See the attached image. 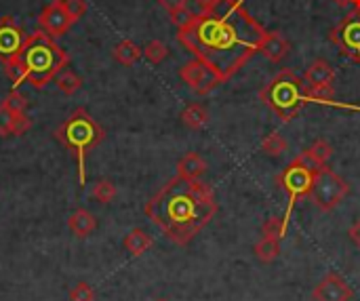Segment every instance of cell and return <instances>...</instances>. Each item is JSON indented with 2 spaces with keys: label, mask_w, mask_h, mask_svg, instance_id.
Instances as JSON below:
<instances>
[{
  "label": "cell",
  "mask_w": 360,
  "mask_h": 301,
  "mask_svg": "<svg viewBox=\"0 0 360 301\" xmlns=\"http://www.w3.org/2000/svg\"><path fill=\"white\" fill-rule=\"evenodd\" d=\"M266 30L251 17L240 0H211L194 21L179 30V42L217 72L221 82L230 80L255 53H259Z\"/></svg>",
  "instance_id": "cell-1"
},
{
  "label": "cell",
  "mask_w": 360,
  "mask_h": 301,
  "mask_svg": "<svg viewBox=\"0 0 360 301\" xmlns=\"http://www.w3.org/2000/svg\"><path fill=\"white\" fill-rule=\"evenodd\" d=\"M91 194H93V198L99 200L101 205H110V203L116 198L118 192H116V186H114L110 179H99V181L93 186Z\"/></svg>",
  "instance_id": "cell-24"
},
{
  "label": "cell",
  "mask_w": 360,
  "mask_h": 301,
  "mask_svg": "<svg viewBox=\"0 0 360 301\" xmlns=\"http://www.w3.org/2000/svg\"><path fill=\"white\" fill-rule=\"evenodd\" d=\"M70 301H95V291L89 283H78L70 291Z\"/></svg>",
  "instance_id": "cell-31"
},
{
  "label": "cell",
  "mask_w": 360,
  "mask_h": 301,
  "mask_svg": "<svg viewBox=\"0 0 360 301\" xmlns=\"http://www.w3.org/2000/svg\"><path fill=\"white\" fill-rule=\"evenodd\" d=\"M205 171H207V160L196 152H188L177 162V177H181V179L196 181V179H200L205 175Z\"/></svg>",
  "instance_id": "cell-17"
},
{
  "label": "cell",
  "mask_w": 360,
  "mask_h": 301,
  "mask_svg": "<svg viewBox=\"0 0 360 301\" xmlns=\"http://www.w3.org/2000/svg\"><path fill=\"white\" fill-rule=\"evenodd\" d=\"M348 236H350V241L354 243V247H359L360 249V217L348 228Z\"/></svg>",
  "instance_id": "cell-34"
},
{
  "label": "cell",
  "mask_w": 360,
  "mask_h": 301,
  "mask_svg": "<svg viewBox=\"0 0 360 301\" xmlns=\"http://www.w3.org/2000/svg\"><path fill=\"white\" fill-rule=\"evenodd\" d=\"M2 105H6L13 114H17V116H23L25 114V110H27V99L17 91V89H13L6 97H4V101H2Z\"/></svg>",
  "instance_id": "cell-28"
},
{
  "label": "cell",
  "mask_w": 360,
  "mask_h": 301,
  "mask_svg": "<svg viewBox=\"0 0 360 301\" xmlns=\"http://www.w3.org/2000/svg\"><path fill=\"white\" fill-rule=\"evenodd\" d=\"M287 226H289V215H285V217H270L262 226V232H264V236H272V238L283 241L285 234H287Z\"/></svg>",
  "instance_id": "cell-25"
},
{
  "label": "cell",
  "mask_w": 360,
  "mask_h": 301,
  "mask_svg": "<svg viewBox=\"0 0 360 301\" xmlns=\"http://www.w3.org/2000/svg\"><path fill=\"white\" fill-rule=\"evenodd\" d=\"M112 55H114V59H116L118 63H122V65H133V63L139 61V57L143 55V51H141L133 40H122V42H118V44L114 46Z\"/></svg>",
  "instance_id": "cell-21"
},
{
  "label": "cell",
  "mask_w": 360,
  "mask_h": 301,
  "mask_svg": "<svg viewBox=\"0 0 360 301\" xmlns=\"http://www.w3.org/2000/svg\"><path fill=\"white\" fill-rule=\"evenodd\" d=\"M122 247L133 255V257H139V255H143V253H148L152 247H154V238L146 232V230H141V228H135V230H131L127 236H124V241H122Z\"/></svg>",
  "instance_id": "cell-19"
},
{
  "label": "cell",
  "mask_w": 360,
  "mask_h": 301,
  "mask_svg": "<svg viewBox=\"0 0 360 301\" xmlns=\"http://www.w3.org/2000/svg\"><path fill=\"white\" fill-rule=\"evenodd\" d=\"M217 213L213 188L200 179L173 177L146 205L150 222L175 245L186 247Z\"/></svg>",
  "instance_id": "cell-2"
},
{
  "label": "cell",
  "mask_w": 360,
  "mask_h": 301,
  "mask_svg": "<svg viewBox=\"0 0 360 301\" xmlns=\"http://www.w3.org/2000/svg\"><path fill=\"white\" fill-rule=\"evenodd\" d=\"M335 80V70L331 68L329 61L325 59H316L308 65L306 74H304V82L306 89H314V87H325V84H333Z\"/></svg>",
  "instance_id": "cell-14"
},
{
  "label": "cell",
  "mask_w": 360,
  "mask_h": 301,
  "mask_svg": "<svg viewBox=\"0 0 360 301\" xmlns=\"http://www.w3.org/2000/svg\"><path fill=\"white\" fill-rule=\"evenodd\" d=\"M350 4L354 6V11H360V0H350Z\"/></svg>",
  "instance_id": "cell-35"
},
{
  "label": "cell",
  "mask_w": 360,
  "mask_h": 301,
  "mask_svg": "<svg viewBox=\"0 0 360 301\" xmlns=\"http://www.w3.org/2000/svg\"><path fill=\"white\" fill-rule=\"evenodd\" d=\"M32 127L27 114L17 116L13 114L6 105L0 103V137H11V135H23Z\"/></svg>",
  "instance_id": "cell-15"
},
{
  "label": "cell",
  "mask_w": 360,
  "mask_h": 301,
  "mask_svg": "<svg viewBox=\"0 0 360 301\" xmlns=\"http://www.w3.org/2000/svg\"><path fill=\"white\" fill-rule=\"evenodd\" d=\"M196 2H198V6H200V8H205L211 0H196Z\"/></svg>",
  "instance_id": "cell-36"
},
{
  "label": "cell",
  "mask_w": 360,
  "mask_h": 301,
  "mask_svg": "<svg viewBox=\"0 0 360 301\" xmlns=\"http://www.w3.org/2000/svg\"><path fill=\"white\" fill-rule=\"evenodd\" d=\"M335 97L333 84H325V87H314L308 89V101H316V103H331Z\"/></svg>",
  "instance_id": "cell-30"
},
{
  "label": "cell",
  "mask_w": 360,
  "mask_h": 301,
  "mask_svg": "<svg viewBox=\"0 0 360 301\" xmlns=\"http://www.w3.org/2000/svg\"><path fill=\"white\" fill-rule=\"evenodd\" d=\"M314 175H316V169H312L310 165H306L300 156L276 177V184L289 194L291 198V207L304 198V196H310V190H312V184H314Z\"/></svg>",
  "instance_id": "cell-7"
},
{
  "label": "cell",
  "mask_w": 360,
  "mask_h": 301,
  "mask_svg": "<svg viewBox=\"0 0 360 301\" xmlns=\"http://www.w3.org/2000/svg\"><path fill=\"white\" fill-rule=\"evenodd\" d=\"M11 59L21 68L25 82H30L36 91H42L70 63V55L42 30L30 34L21 51Z\"/></svg>",
  "instance_id": "cell-3"
},
{
  "label": "cell",
  "mask_w": 360,
  "mask_h": 301,
  "mask_svg": "<svg viewBox=\"0 0 360 301\" xmlns=\"http://www.w3.org/2000/svg\"><path fill=\"white\" fill-rule=\"evenodd\" d=\"M333 156V146L331 143H327L325 139H319V141H314L308 150H304L302 154H300V158L306 162V165H310L312 169H323V167H327V162H329V158Z\"/></svg>",
  "instance_id": "cell-16"
},
{
  "label": "cell",
  "mask_w": 360,
  "mask_h": 301,
  "mask_svg": "<svg viewBox=\"0 0 360 301\" xmlns=\"http://www.w3.org/2000/svg\"><path fill=\"white\" fill-rule=\"evenodd\" d=\"M25 32L19 23H15V19L11 15L0 19V59L6 61L11 57H15L23 42H25Z\"/></svg>",
  "instance_id": "cell-12"
},
{
  "label": "cell",
  "mask_w": 360,
  "mask_h": 301,
  "mask_svg": "<svg viewBox=\"0 0 360 301\" xmlns=\"http://www.w3.org/2000/svg\"><path fill=\"white\" fill-rule=\"evenodd\" d=\"M68 228L72 230V234H74L76 238H86V236H91V234L95 232L97 219H95V215H93L91 211H86V209H76V211L70 215V219H68Z\"/></svg>",
  "instance_id": "cell-18"
},
{
  "label": "cell",
  "mask_w": 360,
  "mask_h": 301,
  "mask_svg": "<svg viewBox=\"0 0 360 301\" xmlns=\"http://www.w3.org/2000/svg\"><path fill=\"white\" fill-rule=\"evenodd\" d=\"M181 80L198 95H207L211 93L215 87L221 84V78L217 76V72L213 68H209L205 61L200 59H192L188 61L181 70H179Z\"/></svg>",
  "instance_id": "cell-9"
},
{
  "label": "cell",
  "mask_w": 360,
  "mask_h": 301,
  "mask_svg": "<svg viewBox=\"0 0 360 301\" xmlns=\"http://www.w3.org/2000/svg\"><path fill=\"white\" fill-rule=\"evenodd\" d=\"M348 192H350L348 181L327 165V167L319 169L316 175H314V184H312V190H310V200L323 213H329L348 196Z\"/></svg>",
  "instance_id": "cell-6"
},
{
  "label": "cell",
  "mask_w": 360,
  "mask_h": 301,
  "mask_svg": "<svg viewBox=\"0 0 360 301\" xmlns=\"http://www.w3.org/2000/svg\"><path fill=\"white\" fill-rule=\"evenodd\" d=\"M352 287L338 272H329L327 276H323V281L312 291L314 301H352Z\"/></svg>",
  "instance_id": "cell-11"
},
{
  "label": "cell",
  "mask_w": 360,
  "mask_h": 301,
  "mask_svg": "<svg viewBox=\"0 0 360 301\" xmlns=\"http://www.w3.org/2000/svg\"><path fill=\"white\" fill-rule=\"evenodd\" d=\"M255 257L262 264H272L278 255H281V241L272 238V236H264L257 245H255Z\"/></svg>",
  "instance_id": "cell-22"
},
{
  "label": "cell",
  "mask_w": 360,
  "mask_h": 301,
  "mask_svg": "<svg viewBox=\"0 0 360 301\" xmlns=\"http://www.w3.org/2000/svg\"><path fill=\"white\" fill-rule=\"evenodd\" d=\"M55 84L63 95H74L82 87V78L78 74H74L72 70H61L55 78Z\"/></svg>",
  "instance_id": "cell-23"
},
{
  "label": "cell",
  "mask_w": 360,
  "mask_h": 301,
  "mask_svg": "<svg viewBox=\"0 0 360 301\" xmlns=\"http://www.w3.org/2000/svg\"><path fill=\"white\" fill-rule=\"evenodd\" d=\"M209 120H211V116H209V112L205 110V105H200V103H190V105L181 112V122H184L188 129H192V131L205 129V127L209 124Z\"/></svg>",
  "instance_id": "cell-20"
},
{
  "label": "cell",
  "mask_w": 360,
  "mask_h": 301,
  "mask_svg": "<svg viewBox=\"0 0 360 301\" xmlns=\"http://www.w3.org/2000/svg\"><path fill=\"white\" fill-rule=\"evenodd\" d=\"M259 99L283 122H289L302 112L304 103L308 101V89L304 78H300L291 70H283L259 91Z\"/></svg>",
  "instance_id": "cell-5"
},
{
  "label": "cell",
  "mask_w": 360,
  "mask_h": 301,
  "mask_svg": "<svg viewBox=\"0 0 360 301\" xmlns=\"http://www.w3.org/2000/svg\"><path fill=\"white\" fill-rule=\"evenodd\" d=\"M329 38L331 42L338 44L344 57H348L354 63H360V11H352L350 15H346L331 30Z\"/></svg>",
  "instance_id": "cell-8"
},
{
  "label": "cell",
  "mask_w": 360,
  "mask_h": 301,
  "mask_svg": "<svg viewBox=\"0 0 360 301\" xmlns=\"http://www.w3.org/2000/svg\"><path fill=\"white\" fill-rule=\"evenodd\" d=\"M57 141L72 152L78 165V181L80 186L86 184V158L89 154L103 141L105 133L99 122L84 110L76 108L55 131Z\"/></svg>",
  "instance_id": "cell-4"
},
{
  "label": "cell",
  "mask_w": 360,
  "mask_h": 301,
  "mask_svg": "<svg viewBox=\"0 0 360 301\" xmlns=\"http://www.w3.org/2000/svg\"><path fill=\"white\" fill-rule=\"evenodd\" d=\"M65 11L72 15L74 21H78L84 13H86V0H61Z\"/></svg>",
  "instance_id": "cell-32"
},
{
  "label": "cell",
  "mask_w": 360,
  "mask_h": 301,
  "mask_svg": "<svg viewBox=\"0 0 360 301\" xmlns=\"http://www.w3.org/2000/svg\"><path fill=\"white\" fill-rule=\"evenodd\" d=\"M262 150H264L268 156H281L283 152H287V139H285L281 133H270V135L264 137Z\"/></svg>",
  "instance_id": "cell-27"
},
{
  "label": "cell",
  "mask_w": 360,
  "mask_h": 301,
  "mask_svg": "<svg viewBox=\"0 0 360 301\" xmlns=\"http://www.w3.org/2000/svg\"><path fill=\"white\" fill-rule=\"evenodd\" d=\"M335 2H338L340 6H346V4H350V0H335Z\"/></svg>",
  "instance_id": "cell-37"
},
{
  "label": "cell",
  "mask_w": 360,
  "mask_h": 301,
  "mask_svg": "<svg viewBox=\"0 0 360 301\" xmlns=\"http://www.w3.org/2000/svg\"><path fill=\"white\" fill-rule=\"evenodd\" d=\"M156 2H158L160 6H165V8L171 13V11H175V8L188 6V2H190V0H156Z\"/></svg>",
  "instance_id": "cell-33"
},
{
  "label": "cell",
  "mask_w": 360,
  "mask_h": 301,
  "mask_svg": "<svg viewBox=\"0 0 360 301\" xmlns=\"http://www.w3.org/2000/svg\"><path fill=\"white\" fill-rule=\"evenodd\" d=\"M167 55H169V46L162 40H150L143 49V57L154 65L162 63L167 59Z\"/></svg>",
  "instance_id": "cell-26"
},
{
  "label": "cell",
  "mask_w": 360,
  "mask_h": 301,
  "mask_svg": "<svg viewBox=\"0 0 360 301\" xmlns=\"http://www.w3.org/2000/svg\"><path fill=\"white\" fill-rule=\"evenodd\" d=\"M156 301H169V300H156Z\"/></svg>",
  "instance_id": "cell-38"
},
{
  "label": "cell",
  "mask_w": 360,
  "mask_h": 301,
  "mask_svg": "<svg viewBox=\"0 0 360 301\" xmlns=\"http://www.w3.org/2000/svg\"><path fill=\"white\" fill-rule=\"evenodd\" d=\"M169 15H171V23H173L177 30H184V27H188V25L194 21V17H196V13H194V11H190L188 6L175 8V11H171Z\"/></svg>",
  "instance_id": "cell-29"
},
{
  "label": "cell",
  "mask_w": 360,
  "mask_h": 301,
  "mask_svg": "<svg viewBox=\"0 0 360 301\" xmlns=\"http://www.w3.org/2000/svg\"><path fill=\"white\" fill-rule=\"evenodd\" d=\"M289 51H291V44H289V40L281 32H268L266 30V36L262 40V46H259V53L264 57H268L270 61L278 63V61H283L289 55Z\"/></svg>",
  "instance_id": "cell-13"
},
{
  "label": "cell",
  "mask_w": 360,
  "mask_h": 301,
  "mask_svg": "<svg viewBox=\"0 0 360 301\" xmlns=\"http://www.w3.org/2000/svg\"><path fill=\"white\" fill-rule=\"evenodd\" d=\"M76 21L72 19V15L65 11L61 0H53L51 4H46L42 8V13L38 15V25L44 34H49L51 38H59L63 36Z\"/></svg>",
  "instance_id": "cell-10"
}]
</instances>
